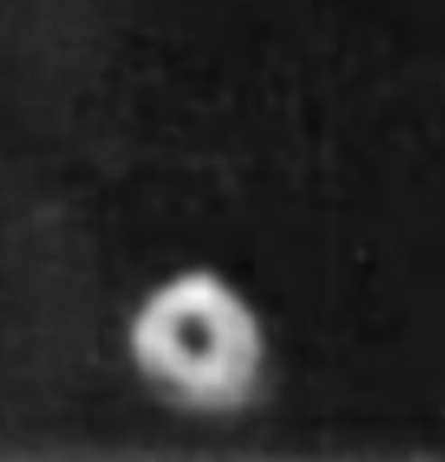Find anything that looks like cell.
Returning a JSON list of instances; mask_svg holds the SVG:
<instances>
[{
  "label": "cell",
  "instance_id": "cell-1",
  "mask_svg": "<svg viewBox=\"0 0 445 462\" xmlns=\"http://www.w3.org/2000/svg\"><path fill=\"white\" fill-rule=\"evenodd\" d=\"M139 372L195 411H238L264 372V328L217 273H182L143 302L130 328Z\"/></svg>",
  "mask_w": 445,
  "mask_h": 462
}]
</instances>
